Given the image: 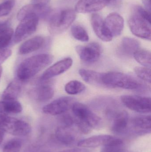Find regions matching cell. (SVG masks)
I'll list each match as a JSON object with an SVG mask.
<instances>
[{
  "label": "cell",
  "instance_id": "obj_1",
  "mask_svg": "<svg viewBox=\"0 0 151 152\" xmlns=\"http://www.w3.org/2000/svg\"><path fill=\"white\" fill-rule=\"evenodd\" d=\"M53 60V56L48 54H37L29 57L19 66L17 76L21 81L30 79L50 65Z\"/></svg>",
  "mask_w": 151,
  "mask_h": 152
},
{
  "label": "cell",
  "instance_id": "obj_2",
  "mask_svg": "<svg viewBox=\"0 0 151 152\" xmlns=\"http://www.w3.org/2000/svg\"><path fill=\"white\" fill-rule=\"evenodd\" d=\"M76 12L70 8H59L51 10L45 20L51 34H62L66 30L76 18Z\"/></svg>",
  "mask_w": 151,
  "mask_h": 152
},
{
  "label": "cell",
  "instance_id": "obj_3",
  "mask_svg": "<svg viewBox=\"0 0 151 152\" xmlns=\"http://www.w3.org/2000/svg\"><path fill=\"white\" fill-rule=\"evenodd\" d=\"M71 109L76 124L82 130L98 129L103 127L101 118L85 104L75 102Z\"/></svg>",
  "mask_w": 151,
  "mask_h": 152
},
{
  "label": "cell",
  "instance_id": "obj_4",
  "mask_svg": "<svg viewBox=\"0 0 151 152\" xmlns=\"http://www.w3.org/2000/svg\"><path fill=\"white\" fill-rule=\"evenodd\" d=\"M102 81L104 86L129 90H139L144 87L142 83L134 77L121 72L103 73Z\"/></svg>",
  "mask_w": 151,
  "mask_h": 152
},
{
  "label": "cell",
  "instance_id": "obj_5",
  "mask_svg": "<svg viewBox=\"0 0 151 152\" xmlns=\"http://www.w3.org/2000/svg\"><path fill=\"white\" fill-rule=\"evenodd\" d=\"M0 126L4 132L17 136L27 135L31 131V126L27 122L6 115L1 119Z\"/></svg>",
  "mask_w": 151,
  "mask_h": 152
},
{
  "label": "cell",
  "instance_id": "obj_6",
  "mask_svg": "<svg viewBox=\"0 0 151 152\" xmlns=\"http://www.w3.org/2000/svg\"><path fill=\"white\" fill-rule=\"evenodd\" d=\"M128 24L133 34L142 39L150 41L151 22L134 12L129 19Z\"/></svg>",
  "mask_w": 151,
  "mask_h": 152
},
{
  "label": "cell",
  "instance_id": "obj_7",
  "mask_svg": "<svg viewBox=\"0 0 151 152\" xmlns=\"http://www.w3.org/2000/svg\"><path fill=\"white\" fill-rule=\"evenodd\" d=\"M39 18L35 15H30L20 20L14 34L15 43L22 42L36 31Z\"/></svg>",
  "mask_w": 151,
  "mask_h": 152
},
{
  "label": "cell",
  "instance_id": "obj_8",
  "mask_svg": "<svg viewBox=\"0 0 151 152\" xmlns=\"http://www.w3.org/2000/svg\"><path fill=\"white\" fill-rule=\"evenodd\" d=\"M121 99L122 103L131 110L142 113H150L151 100L150 97L125 95L122 96Z\"/></svg>",
  "mask_w": 151,
  "mask_h": 152
},
{
  "label": "cell",
  "instance_id": "obj_9",
  "mask_svg": "<svg viewBox=\"0 0 151 152\" xmlns=\"http://www.w3.org/2000/svg\"><path fill=\"white\" fill-rule=\"evenodd\" d=\"M122 142H123L122 140L115 137L108 135H99L79 141L77 145L81 148H93Z\"/></svg>",
  "mask_w": 151,
  "mask_h": 152
},
{
  "label": "cell",
  "instance_id": "obj_10",
  "mask_svg": "<svg viewBox=\"0 0 151 152\" xmlns=\"http://www.w3.org/2000/svg\"><path fill=\"white\" fill-rule=\"evenodd\" d=\"M74 102V99L72 97H60L44 106L43 108L42 111L44 113L48 115H61L71 109Z\"/></svg>",
  "mask_w": 151,
  "mask_h": 152
},
{
  "label": "cell",
  "instance_id": "obj_11",
  "mask_svg": "<svg viewBox=\"0 0 151 152\" xmlns=\"http://www.w3.org/2000/svg\"><path fill=\"white\" fill-rule=\"evenodd\" d=\"M75 50L82 61L90 64L97 61L102 53L101 46L96 42L91 43L86 45H78Z\"/></svg>",
  "mask_w": 151,
  "mask_h": 152
},
{
  "label": "cell",
  "instance_id": "obj_12",
  "mask_svg": "<svg viewBox=\"0 0 151 152\" xmlns=\"http://www.w3.org/2000/svg\"><path fill=\"white\" fill-rule=\"evenodd\" d=\"M108 116L112 118V131L114 134H121L126 131L129 123V116L125 110L107 112Z\"/></svg>",
  "mask_w": 151,
  "mask_h": 152
},
{
  "label": "cell",
  "instance_id": "obj_13",
  "mask_svg": "<svg viewBox=\"0 0 151 152\" xmlns=\"http://www.w3.org/2000/svg\"><path fill=\"white\" fill-rule=\"evenodd\" d=\"M77 130L78 129L75 125L72 126L62 125L56 129L55 135L58 141L63 144L72 145L78 141L79 136Z\"/></svg>",
  "mask_w": 151,
  "mask_h": 152
},
{
  "label": "cell",
  "instance_id": "obj_14",
  "mask_svg": "<svg viewBox=\"0 0 151 152\" xmlns=\"http://www.w3.org/2000/svg\"><path fill=\"white\" fill-rule=\"evenodd\" d=\"M51 9L48 6H43L31 3L22 7L17 15V18L19 20L30 15H35L39 18L45 19Z\"/></svg>",
  "mask_w": 151,
  "mask_h": 152
},
{
  "label": "cell",
  "instance_id": "obj_15",
  "mask_svg": "<svg viewBox=\"0 0 151 152\" xmlns=\"http://www.w3.org/2000/svg\"><path fill=\"white\" fill-rule=\"evenodd\" d=\"M73 60L67 58L58 61L48 69L41 77L42 81L48 80L53 77L59 75L68 70L72 67Z\"/></svg>",
  "mask_w": 151,
  "mask_h": 152
},
{
  "label": "cell",
  "instance_id": "obj_16",
  "mask_svg": "<svg viewBox=\"0 0 151 152\" xmlns=\"http://www.w3.org/2000/svg\"><path fill=\"white\" fill-rule=\"evenodd\" d=\"M110 0H79L75 6V11L79 13L95 12L102 10Z\"/></svg>",
  "mask_w": 151,
  "mask_h": 152
},
{
  "label": "cell",
  "instance_id": "obj_17",
  "mask_svg": "<svg viewBox=\"0 0 151 152\" xmlns=\"http://www.w3.org/2000/svg\"><path fill=\"white\" fill-rule=\"evenodd\" d=\"M105 25L113 37L121 34L124 26L123 18L117 12H112L106 17Z\"/></svg>",
  "mask_w": 151,
  "mask_h": 152
},
{
  "label": "cell",
  "instance_id": "obj_18",
  "mask_svg": "<svg viewBox=\"0 0 151 152\" xmlns=\"http://www.w3.org/2000/svg\"><path fill=\"white\" fill-rule=\"evenodd\" d=\"M91 23L95 34L99 39L105 42H111L113 40V37L105 26L104 21L100 15L93 14Z\"/></svg>",
  "mask_w": 151,
  "mask_h": 152
},
{
  "label": "cell",
  "instance_id": "obj_19",
  "mask_svg": "<svg viewBox=\"0 0 151 152\" xmlns=\"http://www.w3.org/2000/svg\"><path fill=\"white\" fill-rule=\"evenodd\" d=\"M44 37L36 36L24 42L20 47L19 53L25 55L40 49L45 43Z\"/></svg>",
  "mask_w": 151,
  "mask_h": 152
},
{
  "label": "cell",
  "instance_id": "obj_20",
  "mask_svg": "<svg viewBox=\"0 0 151 152\" xmlns=\"http://www.w3.org/2000/svg\"><path fill=\"white\" fill-rule=\"evenodd\" d=\"M29 93L31 96L36 101L44 102L52 98L54 95V90L49 85H43L33 88Z\"/></svg>",
  "mask_w": 151,
  "mask_h": 152
},
{
  "label": "cell",
  "instance_id": "obj_21",
  "mask_svg": "<svg viewBox=\"0 0 151 152\" xmlns=\"http://www.w3.org/2000/svg\"><path fill=\"white\" fill-rule=\"evenodd\" d=\"M132 128L138 133L150 132L151 119L150 115L137 116L130 121Z\"/></svg>",
  "mask_w": 151,
  "mask_h": 152
},
{
  "label": "cell",
  "instance_id": "obj_22",
  "mask_svg": "<svg viewBox=\"0 0 151 152\" xmlns=\"http://www.w3.org/2000/svg\"><path fill=\"white\" fill-rule=\"evenodd\" d=\"M22 111V105L17 100H3L0 102V113L2 114H17Z\"/></svg>",
  "mask_w": 151,
  "mask_h": 152
},
{
  "label": "cell",
  "instance_id": "obj_23",
  "mask_svg": "<svg viewBox=\"0 0 151 152\" xmlns=\"http://www.w3.org/2000/svg\"><path fill=\"white\" fill-rule=\"evenodd\" d=\"M79 73L87 83L95 86H103L102 81L103 73L86 69H79Z\"/></svg>",
  "mask_w": 151,
  "mask_h": 152
},
{
  "label": "cell",
  "instance_id": "obj_24",
  "mask_svg": "<svg viewBox=\"0 0 151 152\" xmlns=\"http://www.w3.org/2000/svg\"><path fill=\"white\" fill-rule=\"evenodd\" d=\"M140 42L136 39L131 37H125L122 39L121 44V50L124 54L132 56L139 50Z\"/></svg>",
  "mask_w": 151,
  "mask_h": 152
},
{
  "label": "cell",
  "instance_id": "obj_25",
  "mask_svg": "<svg viewBox=\"0 0 151 152\" xmlns=\"http://www.w3.org/2000/svg\"><path fill=\"white\" fill-rule=\"evenodd\" d=\"M21 91L20 82L14 80L7 86L2 94L3 100H16Z\"/></svg>",
  "mask_w": 151,
  "mask_h": 152
},
{
  "label": "cell",
  "instance_id": "obj_26",
  "mask_svg": "<svg viewBox=\"0 0 151 152\" xmlns=\"http://www.w3.org/2000/svg\"><path fill=\"white\" fill-rule=\"evenodd\" d=\"M135 60L140 65L146 67L150 68L151 66V54L149 51L145 50H138L134 55Z\"/></svg>",
  "mask_w": 151,
  "mask_h": 152
},
{
  "label": "cell",
  "instance_id": "obj_27",
  "mask_svg": "<svg viewBox=\"0 0 151 152\" xmlns=\"http://www.w3.org/2000/svg\"><path fill=\"white\" fill-rule=\"evenodd\" d=\"M65 90L70 95L81 94L86 89V86L82 82L73 80L68 82L65 86Z\"/></svg>",
  "mask_w": 151,
  "mask_h": 152
},
{
  "label": "cell",
  "instance_id": "obj_28",
  "mask_svg": "<svg viewBox=\"0 0 151 152\" xmlns=\"http://www.w3.org/2000/svg\"><path fill=\"white\" fill-rule=\"evenodd\" d=\"M72 35L76 40L82 42H87L89 40L88 34L85 28L78 24L73 25L71 28Z\"/></svg>",
  "mask_w": 151,
  "mask_h": 152
},
{
  "label": "cell",
  "instance_id": "obj_29",
  "mask_svg": "<svg viewBox=\"0 0 151 152\" xmlns=\"http://www.w3.org/2000/svg\"><path fill=\"white\" fill-rule=\"evenodd\" d=\"M14 35L13 29L9 27L0 32V49H4L10 42Z\"/></svg>",
  "mask_w": 151,
  "mask_h": 152
},
{
  "label": "cell",
  "instance_id": "obj_30",
  "mask_svg": "<svg viewBox=\"0 0 151 152\" xmlns=\"http://www.w3.org/2000/svg\"><path fill=\"white\" fill-rule=\"evenodd\" d=\"M134 71L138 78L147 83H151L150 68L146 67H136Z\"/></svg>",
  "mask_w": 151,
  "mask_h": 152
},
{
  "label": "cell",
  "instance_id": "obj_31",
  "mask_svg": "<svg viewBox=\"0 0 151 152\" xmlns=\"http://www.w3.org/2000/svg\"><path fill=\"white\" fill-rule=\"evenodd\" d=\"M22 146V142L20 139H12L4 145L3 152H20Z\"/></svg>",
  "mask_w": 151,
  "mask_h": 152
},
{
  "label": "cell",
  "instance_id": "obj_32",
  "mask_svg": "<svg viewBox=\"0 0 151 152\" xmlns=\"http://www.w3.org/2000/svg\"><path fill=\"white\" fill-rule=\"evenodd\" d=\"M15 4L13 0H8L0 4V18L7 16L10 13Z\"/></svg>",
  "mask_w": 151,
  "mask_h": 152
},
{
  "label": "cell",
  "instance_id": "obj_33",
  "mask_svg": "<svg viewBox=\"0 0 151 152\" xmlns=\"http://www.w3.org/2000/svg\"><path fill=\"white\" fill-rule=\"evenodd\" d=\"M124 145V143L122 142L103 146L100 152H123Z\"/></svg>",
  "mask_w": 151,
  "mask_h": 152
},
{
  "label": "cell",
  "instance_id": "obj_34",
  "mask_svg": "<svg viewBox=\"0 0 151 152\" xmlns=\"http://www.w3.org/2000/svg\"><path fill=\"white\" fill-rule=\"evenodd\" d=\"M12 55V51L10 49L4 48L0 49V65L4 62Z\"/></svg>",
  "mask_w": 151,
  "mask_h": 152
},
{
  "label": "cell",
  "instance_id": "obj_35",
  "mask_svg": "<svg viewBox=\"0 0 151 152\" xmlns=\"http://www.w3.org/2000/svg\"><path fill=\"white\" fill-rule=\"evenodd\" d=\"M50 0H31V3L43 6H48Z\"/></svg>",
  "mask_w": 151,
  "mask_h": 152
},
{
  "label": "cell",
  "instance_id": "obj_36",
  "mask_svg": "<svg viewBox=\"0 0 151 152\" xmlns=\"http://www.w3.org/2000/svg\"><path fill=\"white\" fill-rule=\"evenodd\" d=\"M143 4L144 5L145 10L149 13H151V6L150 0H142Z\"/></svg>",
  "mask_w": 151,
  "mask_h": 152
},
{
  "label": "cell",
  "instance_id": "obj_37",
  "mask_svg": "<svg viewBox=\"0 0 151 152\" xmlns=\"http://www.w3.org/2000/svg\"><path fill=\"white\" fill-rule=\"evenodd\" d=\"M59 152H89L85 149H80V148H73V149H68L64 150Z\"/></svg>",
  "mask_w": 151,
  "mask_h": 152
},
{
  "label": "cell",
  "instance_id": "obj_38",
  "mask_svg": "<svg viewBox=\"0 0 151 152\" xmlns=\"http://www.w3.org/2000/svg\"><path fill=\"white\" fill-rule=\"evenodd\" d=\"M9 23L8 21L0 22V32L9 27Z\"/></svg>",
  "mask_w": 151,
  "mask_h": 152
},
{
  "label": "cell",
  "instance_id": "obj_39",
  "mask_svg": "<svg viewBox=\"0 0 151 152\" xmlns=\"http://www.w3.org/2000/svg\"><path fill=\"white\" fill-rule=\"evenodd\" d=\"M4 133H5V132H4V131L2 129L0 126V145H1V144L3 140Z\"/></svg>",
  "mask_w": 151,
  "mask_h": 152
},
{
  "label": "cell",
  "instance_id": "obj_40",
  "mask_svg": "<svg viewBox=\"0 0 151 152\" xmlns=\"http://www.w3.org/2000/svg\"><path fill=\"white\" fill-rule=\"evenodd\" d=\"M2 73V68L0 66V78H1V76Z\"/></svg>",
  "mask_w": 151,
  "mask_h": 152
},
{
  "label": "cell",
  "instance_id": "obj_41",
  "mask_svg": "<svg viewBox=\"0 0 151 152\" xmlns=\"http://www.w3.org/2000/svg\"><path fill=\"white\" fill-rule=\"evenodd\" d=\"M110 1H111V0H110Z\"/></svg>",
  "mask_w": 151,
  "mask_h": 152
}]
</instances>
